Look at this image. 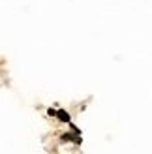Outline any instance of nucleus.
I'll use <instances>...</instances> for the list:
<instances>
[{"label":"nucleus","mask_w":152,"mask_h":154,"mask_svg":"<svg viewBox=\"0 0 152 154\" xmlns=\"http://www.w3.org/2000/svg\"><path fill=\"white\" fill-rule=\"evenodd\" d=\"M60 141H71V143H75V145H81L83 143V137L81 135H77V134H62L60 135Z\"/></svg>","instance_id":"obj_1"},{"label":"nucleus","mask_w":152,"mask_h":154,"mask_svg":"<svg viewBox=\"0 0 152 154\" xmlns=\"http://www.w3.org/2000/svg\"><path fill=\"white\" fill-rule=\"evenodd\" d=\"M55 117H56V120H60V122H71V117H70V113H68L66 109H56Z\"/></svg>","instance_id":"obj_2"},{"label":"nucleus","mask_w":152,"mask_h":154,"mask_svg":"<svg viewBox=\"0 0 152 154\" xmlns=\"http://www.w3.org/2000/svg\"><path fill=\"white\" fill-rule=\"evenodd\" d=\"M55 113H56V109H53V107H49V109H47V115H49V117H55Z\"/></svg>","instance_id":"obj_3"}]
</instances>
